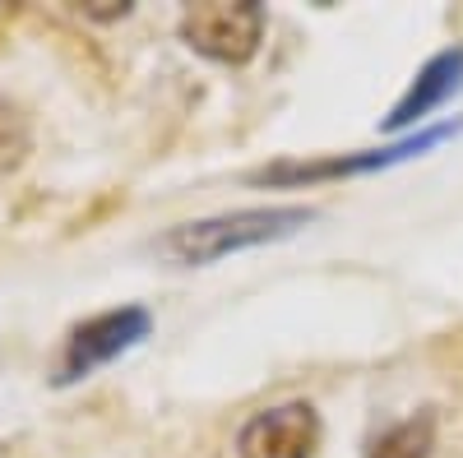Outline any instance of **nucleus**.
<instances>
[{"label": "nucleus", "mask_w": 463, "mask_h": 458, "mask_svg": "<svg viewBox=\"0 0 463 458\" xmlns=\"http://www.w3.org/2000/svg\"><path fill=\"white\" fill-rule=\"evenodd\" d=\"M320 213L306 204H264V209H232L195 222H176L172 232L153 241V255L176 264V269H204L227 255H241L255 246H274L297 237L301 227H311Z\"/></svg>", "instance_id": "obj_1"}, {"label": "nucleus", "mask_w": 463, "mask_h": 458, "mask_svg": "<svg viewBox=\"0 0 463 458\" xmlns=\"http://www.w3.org/2000/svg\"><path fill=\"white\" fill-rule=\"evenodd\" d=\"M458 130H463V121H440V126H421L417 135H403V139L380 144V148L334 153V158H311V163H269L250 181L255 185H316V181H338V176H366V172H384L394 163L421 158V153H431L445 139H454Z\"/></svg>", "instance_id": "obj_2"}, {"label": "nucleus", "mask_w": 463, "mask_h": 458, "mask_svg": "<svg viewBox=\"0 0 463 458\" xmlns=\"http://www.w3.org/2000/svg\"><path fill=\"white\" fill-rule=\"evenodd\" d=\"M181 42L218 65H241L264 42V5H255V0H200V5H185Z\"/></svg>", "instance_id": "obj_3"}, {"label": "nucleus", "mask_w": 463, "mask_h": 458, "mask_svg": "<svg viewBox=\"0 0 463 458\" xmlns=\"http://www.w3.org/2000/svg\"><path fill=\"white\" fill-rule=\"evenodd\" d=\"M153 333V315L144 305H116V311H102L84 324H74L65 338V352L56 366V385H80L93 370L111 366L116 357H126L130 348Z\"/></svg>", "instance_id": "obj_4"}, {"label": "nucleus", "mask_w": 463, "mask_h": 458, "mask_svg": "<svg viewBox=\"0 0 463 458\" xmlns=\"http://www.w3.org/2000/svg\"><path fill=\"white\" fill-rule=\"evenodd\" d=\"M320 412L311 403H279L255 412L237 435L241 458H316L320 449Z\"/></svg>", "instance_id": "obj_5"}, {"label": "nucleus", "mask_w": 463, "mask_h": 458, "mask_svg": "<svg viewBox=\"0 0 463 458\" xmlns=\"http://www.w3.org/2000/svg\"><path fill=\"white\" fill-rule=\"evenodd\" d=\"M458 89H463V47H445V51H436L427 65L412 74L408 93L390 107V117H384V130L399 135V139H403L412 126L421 130V121H427L431 111H440Z\"/></svg>", "instance_id": "obj_6"}, {"label": "nucleus", "mask_w": 463, "mask_h": 458, "mask_svg": "<svg viewBox=\"0 0 463 458\" xmlns=\"http://www.w3.org/2000/svg\"><path fill=\"white\" fill-rule=\"evenodd\" d=\"M431 449H436V416L431 412H417V416H408V422L384 431L371 444L366 458H427Z\"/></svg>", "instance_id": "obj_7"}, {"label": "nucleus", "mask_w": 463, "mask_h": 458, "mask_svg": "<svg viewBox=\"0 0 463 458\" xmlns=\"http://www.w3.org/2000/svg\"><path fill=\"white\" fill-rule=\"evenodd\" d=\"M33 148V130H28V117L10 102L0 98V172H10L24 163V153Z\"/></svg>", "instance_id": "obj_8"}]
</instances>
